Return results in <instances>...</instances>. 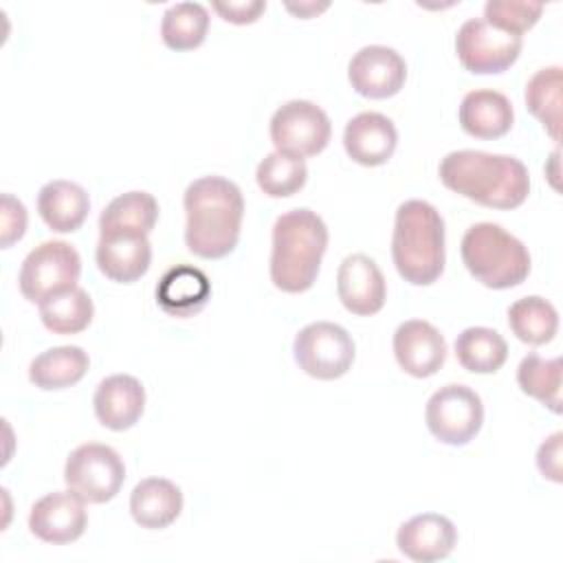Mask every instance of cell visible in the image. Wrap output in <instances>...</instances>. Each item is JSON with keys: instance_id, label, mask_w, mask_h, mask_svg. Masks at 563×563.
I'll return each instance as SVG.
<instances>
[{"instance_id": "1", "label": "cell", "mask_w": 563, "mask_h": 563, "mask_svg": "<svg viewBox=\"0 0 563 563\" xmlns=\"http://www.w3.org/2000/svg\"><path fill=\"white\" fill-rule=\"evenodd\" d=\"M185 244L202 260L227 257L240 240L244 200L240 187L222 176H202L185 189Z\"/></svg>"}, {"instance_id": "2", "label": "cell", "mask_w": 563, "mask_h": 563, "mask_svg": "<svg viewBox=\"0 0 563 563\" xmlns=\"http://www.w3.org/2000/svg\"><path fill=\"white\" fill-rule=\"evenodd\" d=\"M438 174L446 189L488 209H515L530 194L526 165L508 154L479 150L449 152L440 161Z\"/></svg>"}, {"instance_id": "3", "label": "cell", "mask_w": 563, "mask_h": 563, "mask_svg": "<svg viewBox=\"0 0 563 563\" xmlns=\"http://www.w3.org/2000/svg\"><path fill=\"white\" fill-rule=\"evenodd\" d=\"M328 249V227L310 209L282 213L273 224L271 282L284 292H306L317 282L323 253Z\"/></svg>"}, {"instance_id": "4", "label": "cell", "mask_w": 563, "mask_h": 563, "mask_svg": "<svg viewBox=\"0 0 563 563\" xmlns=\"http://www.w3.org/2000/svg\"><path fill=\"white\" fill-rule=\"evenodd\" d=\"M391 257L413 286L433 284L444 271V220L427 200H405L394 220Z\"/></svg>"}, {"instance_id": "5", "label": "cell", "mask_w": 563, "mask_h": 563, "mask_svg": "<svg viewBox=\"0 0 563 563\" xmlns=\"http://www.w3.org/2000/svg\"><path fill=\"white\" fill-rule=\"evenodd\" d=\"M460 253L466 271L486 288L519 286L530 273V253L523 242L495 222L468 227Z\"/></svg>"}, {"instance_id": "6", "label": "cell", "mask_w": 563, "mask_h": 563, "mask_svg": "<svg viewBox=\"0 0 563 563\" xmlns=\"http://www.w3.org/2000/svg\"><path fill=\"white\" fill-rule=\"evenodd\" d=\"M81 275L79 253L64 240H48L35 246L22 262L18 286L24 299L42 303L46 297L75 288Z\"/></svg>"}, {"instance_id": "7", "label": "cell", "mask_w": 563, "mask_h": 563, "mask_svg": "<svg viewBox=\"0 0 563 563\" xmlns=\"http://www.w3.org/2000/svg\"><path fill=\"white\" fill-rule=\"evenodd\" d=\"M64 482L84 501L106 504L121 490L125 466L112 446L88 442L70 451L64 466Z\"/></svg>"}, {"instance_id": "8", "label": "cell", "mask_w": 563, "mask_h": 563, "mask_svg": "<svg viewBox=\"0 0 563 563\" xmlns=\"http://www.w3.org/2000/svg\"><path fill=\"white\" fill-rule=\"evenodd\" d=\"M297 365L312 378L334 380L354 363V341L345 328L332 321H314L301 328L292 343Z\"/></svg>"}, {"instance_id": "9", "label": "cell", "mask_w": 563, "mask_h": 563, "mask_svg": "<svg viewBox=\"0 0 563 563\" xmlns=\"http://www.w3.org/2000/svg\"><path fill=\"white\" fill-rule=\"evenodd\" d=\"M427 429L435 440L451 446L468 444L482 429V398L466 385H444L431 394L424 409Z\"/></svg>"}, {"instance_id": "10", "label": "cell", "mask_w": 563, "mask_h": 563, "mask_svg": "<svg viewBox=\"0 0 563 563\" xmlns=\"http://www.w3.org/2000/svg\"><path fill=\"white\" fill-rule=\"evenodd\" d=\"M332 125L328 114L312 101L292 99L271 117V141L275 152L290 156H314L330 143Z\"/></svg>"}, {"instance_id": "11", "label": "cell", "mask_w": 563, "mask_h": 563, "mask_svg": "<svg viewBox=\"0 0 563 563\" xmlns=\"http://www.w3.org/2000/svg\"><path fill=\"white\" fill-rule=\"evenodd\" d=\"M521 46V35L495 29L484 18L466 20L455 35L457 59L475 75H497L508 70L517 62Z\"/></svg>"}, {"instance_id": "12", "label": "cell", "mask_w": 563, "mask_h": 563, "mask_svg": "<svg viewBox=\"0 0 563 563\" xmlns=\"http://www.w3.org/2000/svg\"><path fill=\"white\" fill-rule=\"evenodd\" d=\"M352 88L367 99H387L400 92L407 79V64L398 51L369 44L354 53L347 66Z\"/></svg>"}, {"instance_id": "13", "label": "cell", "mask_w": 563, "mask_h": 563, "mask_svg": "<svg viewBox=\"0 0 563 563\" xmlns=\"http://www.w3.org/2000/svg\"><path fill=\"white\" fill-rule=\"evenodd\" d=\"M88 526L84 499L73 490H55L37 499L29 515L31 532L53 545L77 541Z\"/></svg>"}, {"instance_id": "14", "label": "cell", "mask_w": 563, "mask_h": 563, "mask_svg": "<svg viewBox=\"0 0 563 563\" xmlns=\"http://www.w3.org/2000/svg\"><path fill=\"white\" fill-rule=\"evenodd\" d=\"M394 356L409 376H433L446 361V341L435 325L422 319H409L394 332Z\"/></svg>"}, {"instance_id": "15", "label": "cell", "mask_w": 563, "mask_h": 563, "mask_svg": "<svg viewBox=\"0 0 563 563\" xmlns=\"http://www.w3.org/2000/svg\"><path fill=\"white\" fill-rule=\"evenodd\" d=\"M336 295L352 314H376L387 297L385 277L376 262L363 253L347 255L336 273Z\"/></svg>"}, {"instance_id": "16", "label": "cell", "mask_w": 563, "mask_h": 563, "mask_svg": "<svg viewBox=\"0 0 563 563\" xmlns=\"http://www.w3.org/2000/svg\"><path fill=\"white\" fill-rule=\"evenodd\" d=\"M99 271L119 284H132L141 279L152 262V244L143 233L106 231L97 242Z\"/></svg>"}, {"instance_id": "17", "label": "cell", "mask_w": 563, "mask_h": 563, "mask_svg": "<svg viewBox=\"0 0 563 563\" xmlns=\"http://www.w3.org/2000/svg\"><path fill=\"white\" fill-rule=\"evenodd\" d=\"M457 543V530L451 519L438 512H422L398 528L396 545L400 554L416 563L446 559Z\"/></svg>"}, {"instance_id": "18", "label": "cell", "mask_w": 563, "mask_h": 563, "mask_svg": "<svg viewBox=\"0 0 563 563\" xmlns=\"http://www.w3.org/2000/svg\"><path fill=\"white\" fill-rule=\"evenodd\" d=\"M398 143V132L391 119L380 112H361L345 123L343 147L347 156L365 167L385 165Z\"/></svg>"}, {"instance_id": "19", "label": "cell", "mask_w": 563, "mask_h": 563, "mask_svg": "<svg viewBox=\"0 0 563 563\" xmlns=\"http://www.w3.org/2000/svg\"><path fill=\"white\" fill-rule=\"evenodd\" d=\"M92 405L95 416L103 427L125 431L143 416L145 389L141 380L130 374H112L97 385Z\"/></svg>"}, {"instance_id": "20", "label": "cell", "mask_w": 563, "mask_h": 563, "mask_svg": "<svg viewBox=\"0 0 563 563\" xmlns=\"http://www.w3.org/2000/svg\"><path fill=\"white\" fill-rule=\"evenodd\" d=\"M211 297V282L209 277L187 264L172 266L165 271L156 286V303L161 310L176 319H187L198 314Z\"/></svg>"}, {"instance_id": "21", "label": "cell", "mask_w": 563, "mask_h": 563, "mask_svg": "<svg viewBox=\"0 0 563 563\" xmlns=\"http://www.w3.org/2000/svg\"><path fill=\"white\" fill-rule=\"evenodd\" d=\"M460 125L475 139H499L510 132L515 112L506 95L497 90H471L457 112Z\"/></svg>"}, {"instance_id": "22", "label": "cell", "mask_w": 563, "mask_h": 563, "mask_svg": "<svg viewBox=\"0 0 563 563\" xmlns=\"http://www.w3.org/2000/svg\"><path fill=\"white\" fill-rule=\"evenodd\" d=\"M90 211L86 189L70 180H51L37 194V213L55 233L77 231Z\"/></svg>"}, {"instance_id": "23", "label": "cell", "mask_w": 563, "mask_h": 563, "mask_svg": "<svg viewBox=\"0 0 563 563\" xmlns=\"http://www.w3.org/2000/svg\"><path fill=\"white\" fill-rule=\"evenodd\" d=\"M183 510L180 488L165 477L139 482L130 495V512L141 528L161 530L172 526Z\"/></svg>"}, {"instance_id": "24", "label": "cell", "mask_w": 563, "mask_h": 563, "mask_svg": "<svg viewBox=\"0 0 563 563\" xmlns=\"http://www.w3.org/2000/svg\"><path fill=\"white\" fill-rule=\"evenodd\" d=\"M90 358L79 345H57L37 354L29 365V378L35 387L53 391L77 385L88 372Z\"/></svg>"}, {"instance_id": "25", "label": "cell", "mask_w": 563, "mask_h": 563, "mask_svg": "<svg viewBox=\"0 0 563 563\" xmlns=\"http://www.w3.org/2000/svg\"><path fill=\"white\" fill-rule=\"evenodd\" d=\"M158 220V202L147 191H128L106 205L99 216V233L130 231L150 235Z\"/></svg>"}, {"instance_id": "26", "label": "cell", "mask_w": 563, "mask_h": 563, "mask_svg": "<svg viewBox=\"0 0 563 563\" xmlns=\"http://www.w3.org/2000/svg\"><path fill=\"white\" fill-rule=\"evenodd\" d=\"M455 356L473 374H495L508 358V343L497 330L473 325L457 334Z\"/></svg>"}, {"instance_id": "27", "label": "cell", "mask_w": 563, "mask_h": 563, "mask_svg": "<svg viewBox=\"0 0 563 563\" xmlns=\"http://www.w3.org/2000/svg\"><path fill=\"white\" fill-rule=\"evenodd\" d=\"M92 314V299L79 286L51 295L40 303V319L53 334H77L90 325Z\"/></svg>"}, {"instance_id": "28", "label": "cell", "mask_w": 563, "mask_h": 563, "mask_svg": "<svg viewBox=\"0 0 563 563\" xmlns=\"http://www.w3.org/2000/svg\"><path fill=\"white\" fill-rule=\"evenodd\" d=\"M508 325L512 334L528 345H545L559 330L556 308L537 295L521 297L508 308Z\"/></svg>"}, {"instance_id": "29", "label": "cell", "mask_w": 563, "mask_h": 563, "mask_svg": "<svg viewBox=\"0 0 563 563\" xmlns=\"http://www.w3.org/2000/svg\"><path fill=\"white\" fill-rule=\"evenodd\" d=\"M563 73L559 66L537 70L526 84V106L541 121L552 141L561 139Z\"/></svg>"}, {"instance_id": "30", "label": "cell", "mask_w": 563, "mask_h": 563, "mask_svg": "<svg viewBox=\"0 0 563 563\" xmlns=\"http://www.w3.org/2000/svg\"><path fill=\"white\" fill-rule=\"evenodd\" d=\"M209 31V11L200 2H176L161 20V37L172 51L198 48Z\"/></svg>"}, {"instance_id": "31", "label": "cell", "mask_w": 563, "mask_h": 563, "mask_svg": "<svg viewBox=\"0 0 563 563\" xmlns=\"http://www.w3.org/2000/svg\"><path fill=\"white\" fill-rule=\"evenodd\" d=\"M561 358H543L539 354H528L517 367V383L523 394L532 396L550 411L561 413Z\"/></svg>"}, {"instance_id": "32", "label": "cell", "mask_w": 563, "mask_h": 563, "mask_svg": "<svg viewBox=\"0 0 563 563\" xmlns=\"http://www.w3.org/2000/svg\"><path fill=\"white\" fill-rule=\"evenodd\" d=\"M255 180L266 196L288 198L306 185L308 167H306V161L299 156L273 152L260 161Z\"/></svg>"}, {"instance_id": "33", "label": "cell", "mask_w": 563, "mask_h": 563, "mask_svg": "<svg viewBox=\"0 0 563 563\" xmlns=\"http://www.w3.org/2000/svg\"><path fill=\"white\" fill-rule=\"evenodd\" d=\"M543 13L541 2L526 0H488L484 4V20L495 29L521 35L532 29Z\"/></svg>"}, {"instance_id": "34", "label": "cell", "mask_w": 563, "mask_h": 563, "mask_svg": "<svg viewBox=\"0 0 563 563\" xmlns=\"http://www.w3.org/2000/svg\"><path fill=\"white\" fill-rule=\"evenodd\" d=\"M0 205H2V213H0V233H2V238H0V244H2V249H9L26 231V209L11 194H2Z\"/></svg>"}, {"instance_id": "35", "label": "cell", "mask_w": 563, "mask_h": 563, "mask_svg": "<svg viewBox=\"0 0 563 563\" xmlns=\"http://www.w3.org/2000/svg\"><path fill=\"white\" fill-rule=\"evenodd\" d=\"M213 11L231 24H253L266 9L264 0H227L213 2Z\"/></svg>"}, {"instance_id": "36", "label": "cell", "mask_w": 563, "mask_h": 563, "mask_svg": "<svg viewBox=\"0 0 563 563\" xmlns=\"http://www.w3.org/2000/svg\"><path fill=\"white\" fill-rule=\"evenodd\" d=\"M561 442H563V433L556 431L552 433L537 451V466L541 471L543 477L552 479V482H563V471H561Z\"/></svg>"}, {"instance_id": "37", "label": "cell", "mask_w": 563, "mask_h": 563, "mask_svg": "<svg viewBox=\"0 0 563 563\" xmlns=\"http://www.w3.org/2000/svg\"><path fill=\"white\" fill-rule=\"evenodd\" d=\"M286 9L290 11V13H295V15H299V18H314L317 13H321V11H325L328 9V2H323V4H317V2H299V4H286Z\"/></svg>"}]
</instances>
